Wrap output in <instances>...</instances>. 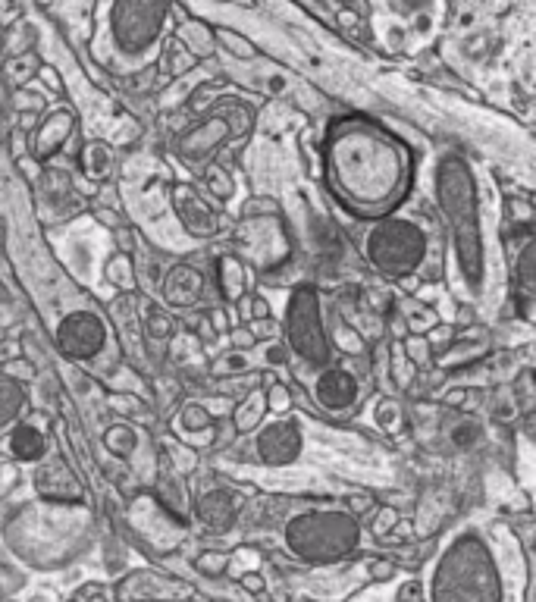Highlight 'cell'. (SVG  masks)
Listing matches in <instances>:
<instances>
[{
    "instance_id": "cell-1",
    "label": "cell",
    "mask_w": 536,
    "mask_h": 602,
    "mask_svg": "<svg viewBox=\"0 0 536 602\" xmlns=\"http://www.w3.org/2000/svg\"><path fill=\"white\" fill-rule=\"evenodd\" d=\"M336 192L361 211H380L402 189V160L377 132H345L333 145Z\"/></svg>"
},
{
    "instance_id": "cell-2",
    "label": "cell",
    "mask_w": 536,
    "mask_h": 602,
    "mask_svg": "<svg viewBox=\"0 0 536 602\" xmlns=\"http://www.w3.org/2000/svg\"><path fill=\"white\" fill-rule=\"evenodd\" d=\"M433 602H499L496 577L474 559H455L436 574Z\"/></svg>"
}]
</instances>
